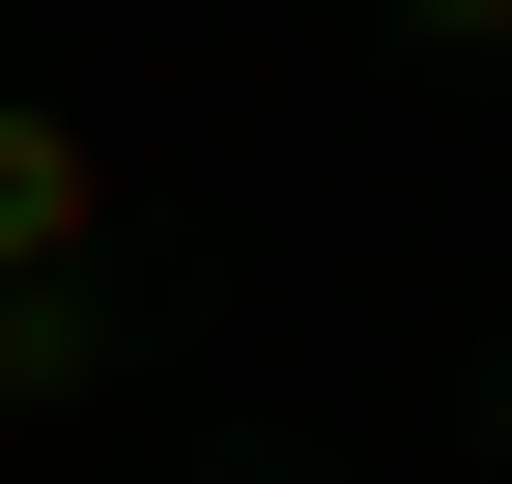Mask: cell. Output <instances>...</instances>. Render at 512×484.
<instances>
[{"label": "cell", "mask_w": 512, "mask_h": 484, "mask_svg": "<svg viewBox=\"0 0 512 484\" xmlns=\"http://www.w3.org/2000/svg\"><path fill=\"white\" fill-rule=\"evenodd\" d=\"M86 257H114V143L57 86H0V285H86Z\"/></svg>", "instance_id": "6da1fadb"}, {"label": "cell", "mask_w": 512, "mask_h": 484, "mask_svg": "<svg viewBox=\"0 0 512 484\" xmlns=\"http://www.w3.org/2000/svg\"><path fill=\"white\" fill-rule=\"evenodd\" d=\"M114 371H143V285H0V428H57V399H114Z\"/></svg>", "instance_id": "7a4b0ae2"}, {"label": "cell", "mask_w": 512, "mask_h": 484, "mask_svg": "<svg viewBox=\"0 0 512 484\" xmlns=\"http://www.w3.org/2000/svg\"><path fill=\"white\" fill-rule=\"evenodd\" d=\"M399 57H512V0H399Z\"/></svg>", "instance_id": "3957f363"}]
</instances>
